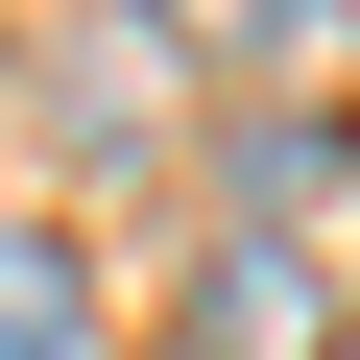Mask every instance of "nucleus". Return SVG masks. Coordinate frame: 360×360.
Wrapping results in <instances>:
<instances>
[{"label":"nucleus","mask_w":360,"mask_h":360,"mask_svg":"<svg viewBox=\"0 0 360 360\" xmlns=\"http://www.w3.org/2000/svg\"><path fill=\"white\" fill-rule=\"evenodd\" d=\"M336 336H360V288L312 240H193V288H168V360H336Z\"/></svg>","instance_id":"1"},{"label":"nucleus","mask_w":360,"mask_h":360,"mask_svg":"<svg viewBox=\"0 0 360 360\" xmlns=\"http://www.w3.org/2000/svg\"><path fill=\"white\" fill-rule=\"evenodd\" d=\"M120 49H193V72H312V49H336V0H144Z\"/></svg>","instance_id":"2"},{"label":"nucleus","mask_w":360,"mask_h":360,"mask_svg":"<svg viewBox=\"0 0 360 360\" xmlns=\"http://www.w3.org/2000/svg\"><path fill=\"white\" fill-rule=\"evenodd\" d=\"M0 360H96V264L0 217Z\"/></svg>","instance_id":"3"}]
</instances>
